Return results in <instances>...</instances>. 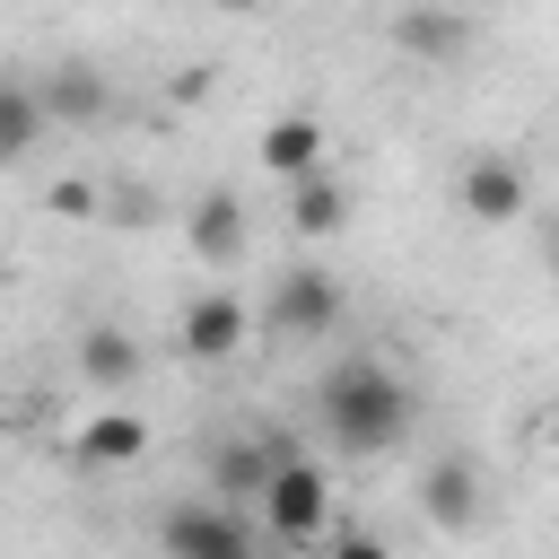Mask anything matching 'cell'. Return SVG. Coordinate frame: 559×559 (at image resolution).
I'll return each instance as SVG.
<instances>
[{
  "instance_id": "cell-11",
  "label": "cell",
  "mask_w": 559,
  "mask_h": 559,
  "mask_svg": "<svg viewBox=\"0 0 559 559\" xmlns=\"http://www.w3.org/2000/svg\"><path fill=\"white\" fill-rule=\"evenodd\" d=\"M140 454H148V419H140V411H122V402H114V411H96V419L79 428V463H87V472H131Z\"/></svg>"
},
{
  "instance_id": "cell-6",
  "label": "cell",
  "mask_w": 559,
  "mask_h": 559,
  "mask_svg": "<svg viewBox=\"0 0 559 559\" xmlns=\"http://www.w3.org/2000/svg\"><path fill=\"white\" fill-rule=\"evenodd\" d=\"M245 332H253V314H245L236 297H218V288H210V297H192V306H183L175 349H183V358H201V367H218V358H236V349H245Z\"/></svg>"
},
{
  "instance_id": "cell-2",
  "label": "cell",
  "mask_w": 559,
  "mask_h": 559,
  "mask_svg": "<svg viewBox=\"0 0 559 559\" xmlns=\"http://www.w3.org/2000/svg\"><path fill=\"white\" fill-rule=\"evenodd\" d=\"M262 323H271L280 341H323V332L341 323V280H332L323 262L280 271V280H271V297H262Z\"/></svg>"
},
{
  "instance_id": "cell-13",
  "label": "cell",
  "mask_w": 559,
  "mask_h": 559,
  "mask_svg": "<svg viewBox=\"0 0 559 559\" xmlns=\"http://www.w3.org/2000/svg\"><path fill=\"white\" fill-rule=\"evenodd\" d=\"M183 236H192L201 262H236V253H245V201H236V192H201L192 218H183Z\"/></svg>"
},
{
  "instance_id": "cell-1",
  "label": "cell",
  "mask_w": 559,
  "mask_h": 559,
  "mask_svg": "<svg viewBox=\"0 0 559 559\" xmlns=\"http://www.w3.org/2000/svg\"><path fill=\"white\" fill-rule=\"evenodd\" d=\"M314 419H323V437H332L341 454H384V445H402V428H411V384H402L384 358L349 349V358L323 367Z\"/></svg>"
},
{
  "instance_id": "cell-18",
  "label": "cell",
  "mask_w": 559,
  "mask_h": 559,
  "mask_svg": "<svg viewBox=\"0 0 559 559\" xmlns=\"http://www.w3.org/2000/svg\"><path fill=\"white\" fill-rule=\"evenodd\" d=\"M332 559H393V550H384L376 533H341V542H332Z\"/></svg>"
},
{
  "instance_id": "cell-9",
  "label": "cell",
  "mask_w": 559,
  "mask_h": 559,
  "mask_svg": "<svg viewBox=\"0 0 559 559\" xmlns=\"http://www.w3.org/2000/svg\"><path fill=\"white\" fill-rule=\"evenodd\" d=\"M463 218H480V227L524 218V166L515 157H472L463 166Z\"/></svg>"
},
{
  "instance_id": "cell-10",
  "label": "cell",
  "mask_w": 559,
  "mask_h": 559,
  "mask_svg": "<svg viewBox=\"0 0 559 559\" xmlns=\"http://www.w3.org/2000/svg\"><path fill=\"white\" fill-rule=\"evenodd\" d=\"M262 166H271L280 183L323 175V122H314V114H271V122H262Z\"/></svg>"
},
{
  "instance_id": "cell-7",
  "label": "cell",
  "mask_w": 559,
  "mask_h": 559,
  "mask_svg": "<svg viewBox=\"0 0 559 559\" xmlns=\"http://www.w3.org/2000/svg\"><path fill=\"white\" fill-rule=\"evenodd\" d=\"M419 507H428L437 533H472L480 524V463L472 454H437L428 480H419Z\"/></svg>"
},
{
  "instance_id": "cell-12",
  "label": "cell",
  "mask_w": 559,
  "mask_h": 559,
  "mask_svg": "<svg viewBox=\"0 0 559 559\" xmlns=\"http://www.w3.org/2000/svg\"><path fill=\"white\" fill-rule=\"evenodd\" d=\"M384 35H393L411 61H454V52L472 44V17H463V9H402Z\"/></svg>"
},
{
  "instance_id": "cell-16",
  "label": "cell",
  "mask_w": 559,
  "mask_h": 559,
  "mask_svg": "<svg viewBox=\"0 0 559 559\" xmlns=\"http://www.w3.org/2000/svg\"><path fill=\"white\" fill-rule=\"evenodd\" d=\"M79 367H87L96 384H131V376H140V341H131L122 323H96V332L79 341Z\"/></svg>"
},
{
  "instance_id": "cell-14",
  "label": "cell",
  "mask_w": 559,
  "mask_h": 559,
  "mask_svg": "<svg viewBox=\"0 0 559 559\" xmlns=\"http://www.w3.org/2000/svg\"><path fill=\"white\" fill-rule=\"evenodd\" d=\"M349 210H358V201H349L341 175H306V183L288 192V227H297V236H341Z\"/></svg>"
},
{
  "instance_id": "cell-5",
  "label": "cell",
  "mask_w": 559,
  "mask_h": 559,
  "mask_svg": "<svg viewBox=\"0 0 559 559\" xmlns=\"http://www.w3.org/2000/svg\"><path fill=\"white\" fill-rule=\"evenodd\" d=\"M323 515H332V480H323L306 454H288V463L271 472V489H262V524H271L280 542H314Z\"/></svg>"
},
{
  "instance_id": "cell-17",
  "label": "cell",
  "mask_w": 559,
  "mask_h": 559,
  "mask_svg": "<svg viewBox=\"0 0 559 559\" xmlns=\"http://www.w3.org/2000/svg\"><path fill=\"white\" fill-rule=\"evenodd\" d=\"M52 210H61V218H96V183H87V175H61V183H52Z\"/></svg>"
},
{
  "instance_id": "cell-15",
  "label": "cell",
  "mask_w": 559,
  "mask_h": 559,
  "mask_svg": "<svg viewBox=\"0 0 559 559\" xmlns=\"http://www.w3.org/2000/svg\"><path fill=\"white\" fill-rule=\"evenodd\" d=\"M35 140H44V105H35V87H26V79H0V166H26Z\"/></svg>"
},
{
  "instance_id": "cell-4",
  "label": "cell",
  "mask_w": 559,
  "mask_h": 559,
  "mask_svg": "<svg viewBox=\"0 0 559 559\" xmlns=\"http://www.w3.org/2000/svg\"><path fill=\"white\" fill-rule=\"evenodd\" d=\"M157 542H166V559H253V524H245L236 507H218V498L166 507Z\"/></svg>"
},
{
  "instance_id": "cell-3",
  "label": "cell",
  "mask_w": 559,
  "mask_h": 559,
  "mask_svg": "<svg viewBox=\"0 0 559 559\" xmlns=\"http://www.w3.org/2000/svg\"><path fill=\"white\" fill-rule=\"evenodd\" d=\"M288 454H297L288 437H218V445H201V472H210V489H201V498H218V507H236V515H245V498H262V489H271V472H280Z\"/></svg>"
},
{
  "instance_id": "cell-8",
  "label": "cell",
  "mask_w": 559,
  "mask_h": 559,
  "mask_svg": "<svg viewBox=\"0 0 559 559\" xmlns=\"http://www.w3.org/2000/svg\"><path fill=\"white\" fill-rule=\"evenodd\" d=\"M35 105H44V122H105L114 87H105L96 61H52V79L35 87Z\"/></svg>"
}]
</instances>
